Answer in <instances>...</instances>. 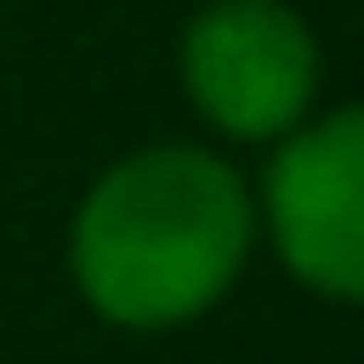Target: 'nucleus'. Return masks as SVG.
Segmentation results:
<instances>
[{"label": "nucleus", "instance_id": "nucleus-1", "mask_svg": "<svg viewBox=\"0 0 364 364\" xmlns=\"http://www.w3.org/2000/svg\"><path fill=\"white\" fill-rule=\"evenodd\" d=\"M253 238V193L216 149H141L82 193L68 260L97 320L156 335L201 320Z\"/></svg>", "mask_w": 364, "mask_h": 364}, {"label": "nucleus", "instance_id": "nucleus-2", "mask_svg": "<svg viewBox=\"0 0 364 364\" xmlns=\"http://www.w3.org/2000/svg\"><path fill=\"white\" fill-rule=\"evenodd\" d=\"M178 82L230 141H275L320 97V45L290 0H208L186 23Z\"/></svg>", "mask_w": 364, "mask_h": 364}, {"label": "nucleus", "instance_id": "nucleus-3", "mask_svg": "<svg viewBox=\"0 0 364 364\" xmlns=\"http://www.w3.org/2000/svg\"><path fill=\"white\" fill-rule=\"evenodd\" d=\"M253 230H268L305 290L350 305L364 290V119L320 112L275 134V164L253 193Z\"/></svg>", "mask_w": 364, "mask_h": 364}]
</instances>
